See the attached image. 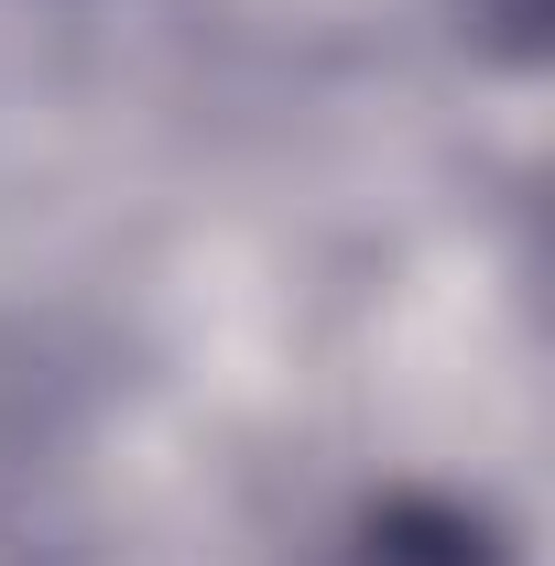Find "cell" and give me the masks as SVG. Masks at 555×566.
Listing matches in <instances>:
<instances>
[{"instance_id": "1", "label": "cell", "mask_w": 555, "mask_h": 566, "mask_svg": "<svg viewBox=\"0 0 555 566\" xmlns=\"http://www.w3.org/2000/svg\"><path fill=\"white\" fill-rule=\"evenodd\" d=\"M338 566H512V556H501V534L480 512H458V501H381V512H359Z\"/></svg>"}]
</instances>
